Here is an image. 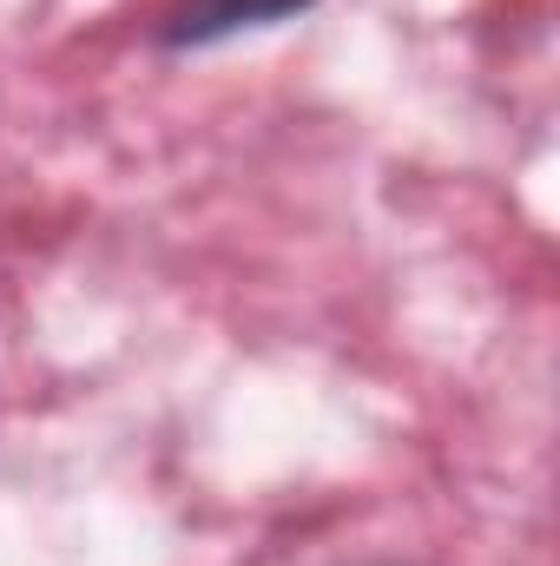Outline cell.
Instances as JSON below:
<instances>
[{"label":"cell","mask_w":560,"mask_h":566,"mask_svg":"<svg viewBox=\"0 0 560 566\" xmlns=\"http://www.w3.org/2000/svg\"><path fill=\"white\" fill-rule=\"evenodd\" d=\"M317 0H178L165 7V20L152 27L158 46L185 53V46H218L231 33H251V27H278V20H297L310 13Z\"/></svg>","instance_id":"1"}]
</instances>
